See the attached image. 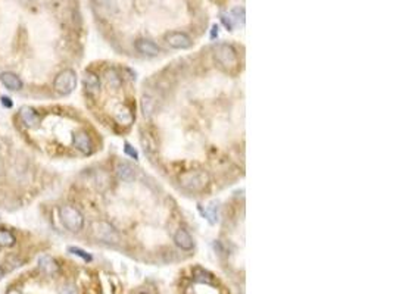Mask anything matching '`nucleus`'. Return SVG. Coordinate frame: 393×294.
Masks as SVG:
<instances>
[{
	"label": "nucleus",
	"mask_w": 393,
	"mask_h": 294,
	"mask_svg": "<svg viewBox=\"0 0 393 294\" xmlns=\"http://www.w3.org/2000/svg\"><path fill=\"white\" fill-rule=\"evenodd\" d=\"M72 142H74L75 148L80 150V151L84 153V154H90L92 150H93L92 139H90V137L87 136V133H84V131H78V133H75Z\"/></svg>",
	"instance_id": "7"
},
{
	"label": "nucleus",
	"mask_w": 393,
	"mask_h": 294,
	"mask_svg": "<svg viewBox=\"0 0 393 294\" xmlns=\"http://www.w3.org/2000/svg\"><path fill=\"white\" fill-rule=\"evenodd\" d=\"M19 116L28 128H36L40 124V115L31 106H22L19 110Z\"/></svg>",
	"instance_id": "8"
},
{
	"label": "nucleus",
	"mask_w": 393,
	"mask_h": 294,
	"mask_svg": "<svg viewBox=\"0 0 393 294\" xmlns=\"http://www.w3.org/2000/svg\"><path fill=\"white\" fill-rule=\"evenodd\" d=\"M116 175H118V178L119 180H122V181H125V183H131V181H134V178H136V172H134V169L131 168V165H128V163H125V162H119L118 165H116Z\"/></svg>",
	"instance_id": "13"
},
{
	"label": "nucleus",
	"mask_w": 393,
	"mask_h": 294,
	"mask_svg": "<svg viewBox=\"0 0 393 294\" xmlns=\"http://www.w3.org/2000/svg\"><path fill=\"white\" fill-rule=\"evenodd\" d=\"M0 81L3 83V86L7 89V90H10V92H18V90H21L22 89V81H21V78L16 75V74H13V72H1L0 74Z\"/></svg>",
	"instance_id": "11"
},
{
	"label": "nucleus",
	"mask_w": 393,
	"mask_h": 294,
	"mask_svg": "<svg viewBox=\"0 0 393 294\" xmlns=\"http://www.w3.org/2000/svg\"><path fill=\"white\" fill-rule=\"evenodd\" d=\"M215 36H218V27L217 25H212V39H215Z\"/></svg>",
	"instance_id": "23"
},
{
	"label": "nucleus",
	"mask_w": 393,
	"mask_h": 294,
	"mask_svg": "<svg viewBox=\"0 0 393 294\" xmlns=\"http://www.w3.org/2000/svg\"><path fill=\"white\" fill-rule=\"evenodd\" d=\"M174 242H175V245H178L181 250H192L195 247L193 237L190 236V233L186 228L177 230V233L174 234Z\"/></svg>",
	"instance_id": "10"
},
{
	"label": "nucleus",
	"mask_w": 393,
	"mask_h": 294,
	"mask_svg": "<svg viewBox=\"0 0 393 294\" xmlns=\"http://www.w3.org/2000/svg\"><path fill=\"white\" fill-rule=\"evenodd\" d=\"M139 294H148V293H139Z\"/></svg>",
	"instance_id": "26"
},
{
	"label": "nucleus",
	"mask_w": 393,
	"mask_h": 294,
	"mask_svg": "<svg viewBox=\"0 0 393 294\" xmlns=\"http://www.w3.org/2000/svg\"><path fill=\"white\" fill-rule=\"evenodd\" d=\"M59 216H60V222L63 224V227L71 233H78L84 225V218L81 212L74 206H69V204L62 206L59 209Z\"/></svg>",
	"instance_id": "2"
},
{
	"label": "nucleus",
	"mask_w": 393,
	"mask_h": 294,
	"mask_svg": "<svg viewBox=\"0 0 393 294\" xmlns=\"http://www.w3.org/2000/svg\"><path fill=\"white\" fill-rule=\"evenodd\" d=\"M53 87L62 96L71 95L74 89L77 87V74L72 69H63L62 72L56 75Z\"/></svg>",
	"instance_id": "3"
},
{
	"label": "nucleus",
	"mask_w": 393,
	"mask_h": 294,
	"mask_svg": "<svg viewBox=\"0 0 393 294\" xmlns=\"http://www.w3.org/2000/svg\"><path fill=\"white\" fill-rule=\"evenodd\" d=\"M221 21H223V24L225 25L227 30H231V28H233V22H231V18H230V16H227V15H221Z\"/></svg>",
	"instance_id": "20"
},
{
	"label": "nucleus",
	"mask_w": 393,
	"mask_h": 294,
	"mask_svg": "<svg viewBox=\"0 0 393 294\" xmlns=\"http://www.w3.org/2000/svg\"><path fill=\"white\" fill-rule=\"evenodd\" d=\"M25 1H30V0H25Z\"/></svg>",
	"instance_id": "27"
},
{
	"label": "nucleus",
	"mask_w": 393,
	"mask_h": 294,
	"mask_svg": "<svg viewBox=\"0 0 393 294\" xmlns=\"http://www.w3.org/2000/svg\"><path fill=\"white\" fill-rule=\"evenodd\" d=\"M92 230H93L95 237L99 239L100 242H103V243L115 245V243L119 242V233L115 230L113 225H111L106 221H96V222H93Z\"/></svg>",
	"instance_id": "4"
},
{
	"label": "nucleus",
	"mask_w": 393,
	"mask_h": 294,
	"mask_svg": "<svg viewBox=\"0 0 393 294\" xmlns=\"http://www.w3.org/2000/svg\"><path fill=\"white\" fill-rule=\"evenodd\" d=\"M105 78L108 81V84L112 87V89H119L121 87V77L118 75V72L115 69H108L106 74H105Z\"/></svg>",
	"instance_id": "16"
},
{
	"label": "nucleus",
	"mask_w": 393,
	"mask_h": 294,
	"mask_svg": "<svg viewBox=\"0 0 393 294\" xmlns=\"http://www.w3.org/2000/svg\"><path fill=\"white\" fill-rule=\"evenodd\" d=\"M165 42L168 43L169 48L177 50L190 49L192 45H193L190 36H187L186 33H181V31H172V33H168V34L165 36Z\"/></svg>",
	"instance_id": "6"
},
{
	"label": "nucleus",
	"mask_w": 393,
	"mask_h": 294,
	"mask_svg": "<svg viewBox=\"0 0 393 294\" xmlns=\"http://www.w3.org/2000/svg\"><path fill=\"white\" fill-rule=\"evenodd\" d=\"M124 150H125V153H127V154H130L131 157H134V159H137V157H139L137 151H136L134 148H131V146H130L128 143H125V147H124Z\"/></svg>",
	"instance_id": "21"
},
{
	"label": "nucleus",
	"mask_w": 393,
	"mask_h": 294,
	"mask_svg": "<svg viewBox=\"0 0 393 294\" xmlns=\"http://www.w3.org/2000/svg\"><path fill=\"white\" fill-rule=\"evenodd\" d=\"M15 236L6 230H0V245L1 247H12L15 245Z\"/></svg>",
	"instance_id": "17"
},
{
	"label": "nucleus",
	"mask_w": 393,
	"mask_h": 294,
	"mask_svg": "<svg viewBox=\"0 0 393 294\" xmlns=\"http://www.w3.org/2000/svg\"><path fill=\"white\" fill-rule=\"evenodd\" d=\"M68 251L72 253V254H75V256H78V257H81V259L86 260V262H92V260H93L92 254H89V253H87L86 250H83V248H78V247H68Z\"/></svg>",
	"instance_id": "18"
},
{
	"label": "nucleus",
	"mask_w": 393,
	"mask_h": 294,
	"mask_svg": "<svg viewBox=\"0 0 393 294\" xmlns=\"http://www.w3.org/2000/svg\"><path fill=\"white\" fill-rule=\"evenodd\" d=\"M3 278V269H1V266H0V280Z\"/></svg>",
	"instance_id": "25"
},
{
	"label": "nucleus",
	"mask_w": 393,
	"mask_h": 294,
	"mask_svg": "<svg viewBox=\"0 0 393 294\" xmlns=\"http://www.w3.org/2000/svg\"><path fill=\"white\" fill-rule=\"evenodd\" d=\"M231 16H234V19L239 24H245V9L243 7H234L231 12Z\"/></svg>",
	"instance_id": "19"
},
{
	"label": "nucleus",
	"mask_w": 393,
	"mask_h": 294,
	"mask_svg": "<svg viewBox=\"0 0 393 294\" xmlns=\"http://www.w3.org/2000/svg\"><path fill=\"white\" fill-rule=\"evenodd\" d=\"M6 294H22L19 290H16V289H10V290H7V293Z\"/></svg>",
	"instance_id": "24"
},
{
	"label": "nucleus",
	"mask_w": 393,
	"mask_h": 294,
	"mask_svg": "<svg viewBox=\"0 0 393 294\" xmlns=\"http://www.w3.org/2000/svg\"><path fill=\"white\" fill-rule=\"evenodd\" d=\"M178 181H180V186L190 192V193H200L203 192L208 184H209V175L208 172L205 171H187V172H183L180 177H178Z\"/></svg>",
	"instance_id": "1"
},
{
	"label": "nucleus",
	"mask_w": 393,
	"mask_h": 294,
	"mask_svg": "<svg viewBox=\"0 0 393 294\" xmlns=\"http://www.w3.org/2000/svg\"><path fill=\"white\" fill-rule=\"evenodd\" d=\"M193 278L197 283H203V284H214V277L212 274H209L208 271H205L203 268H195L193 271Z\"/></svg>",
	"instance_id": "15"
},
{
	"label": "nucleus",
	"mask_w": 393,
	"mask_h": 294,
	"mask_svg": "<svg viewBox=\"0 0 393 294\" xmlns=\"http://www.w3.org/2000/svg\"><path fill=\"white\" fill-rule=\"evenodd\" d=\"M1 103H3V106H6V107H12V106H13L12 100H10L9 98H6V96H3V98H1Z\"/></svg>",
	"instance_id": "22"
},
{
	"label": "nucleus",
	"mask_w": 393,
	"mask_h": 294,
	"mask_svg": "<svg viewBox=\"0 0 393 294\" xmlns=\"http://www.w3.org/2000/svg\"><path fill=\"white\" fill-rule=\"evenodd\" d=\"M84 86H86V89H87L89 92H92V93L99 92V89H100V80H99L98 75H96L95 72L87 71V72L84 74Z\"/></svg>",
	"instance_id": "14"
},
{
	"label": "nucleus",
	"mask_w": 393,
	"mask_h": 294,
	"mask_svg": "<svg viewBox=\"0 0 393 294\" xmlns=\"http://www.w3.org/2000/svg\"><path fill=\"white\" fill-rule=\"evenodd\" d=\"M136 49L139 53L145 54V56H149V57H155L161 53V48L158 45H155L152 40H148V39H139L136 42Z\"/></svg>",
	"instance_id": "9"
},
{
	"label": "nucleus",
	"mask_w": 393,
	"mask_h": 294,
	"mask_svg": "<svg viewBox=\"0 0 393 294\" xmlns=\"http://www.w3.org/2000/svg\"><path fill=\"white\" fill-rule=\"evenodd\" d=\"M215 59L225 69H234L237 66V63H239L236 50L233 49L230 45H225V43L217 46V49H215Z\"/></svg>",
	"instance_id": "5"
},
{
	"label": "nucleus",
	"mask_w": 393,
	"mask_h": 294,
	"mask_svg": "<svg viewBox=\"0 0 393 294\" xmlns=\"http://www.w3.org/2000/svg\"><path fill=\"white\" fill-rule=\"evenodd\" d=\"M39 268L48 275H56L59 272V265L52 256H42L39 259Z\"/></svg>",
	"instance_id": "12"
}]
</instances>
